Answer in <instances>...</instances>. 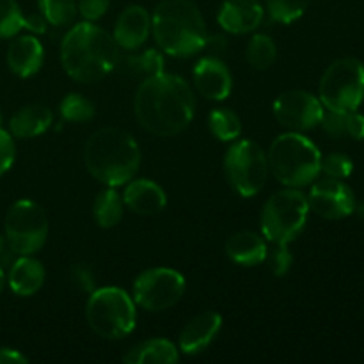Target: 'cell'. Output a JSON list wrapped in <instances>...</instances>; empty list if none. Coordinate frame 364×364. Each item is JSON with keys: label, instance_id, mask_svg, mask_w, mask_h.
Listing matches in <instances>:
<instances>
[{"label": "cell", "instance_id": "10", "mask_svg": "<svg viewBox=\"0 0 364 364\" xmlns=\"http://www.w3.org/2000/svg\"><path fill=\"white\" fill-rule=\"evenodd\" d=\"M48 237V217L34 201L21 199L6 213V240L14 255L31 256L45 245Z\"/></svg>", "mask_w": 364, "mask_h": 364}, {"label": "cell", "instance_id": "7", "mask_svg": "<svg viewBox=\"0 0 364 364\" xmlns=\"http://www.w3.org/2000/svg\"><path fill=\"white\" fill-rule=\"evenodd\" d=\"M308 198L297 188L279 191L262 210V233L272 244H290L299 237L308 220Z\"/></svg>", "mask_w": 364, "mask_h": 364}, {"label": "cell", "instance_id": "26", "mask_svg": "<svg viewBox=\"0 0 364 364\" xmlns=\"http://www.w3.org/2000/svg\"><path fill=\"white\" fill-rule=\"evenodd\" d=\"M245 55H247L249 64L252 68H256V70H269L277 59V46L270 36L256 34L249 41Z\"/></svg>", "mask_w": 364, "mask_h": 364}, {"label": "cell", "instance_id": "8", "mask_svg": "<svg viewBox=\"0 0 364 364\" xmlns=\"http://www.w3.org/2000/svg\"><path fill=\"white\" fill-rule=\"evenodd\" d=\"M320 102L329 110L350 112L364 100V64L354 57L338 59L322 75Z\"/></svg>", "mask_w": 364, "mask_h": 364}, {"label": "cell", "instance_id": "40", "mask_svg": "<svg viewBox=\"0 0 364 364\" xmlns=\"http://www.w3.org/2000/svg\"><path fill=\"white\" fill-rule=\"evenodd\" d=\"M28 359L14 348H0V364H27Z\"/></svg>", "mask_w": 364, "mask_h": 364}, {"label": "cell", "instance_id": "4", "mask_svg": "<svg viewBox=\"0 0 364 364\" xmlns=\"http://www.w3.org/2000/svg\"><path fill=\"white\" fill-rule=\"evenodd\" d=\"M155 41L173 57H191L205 46L206 25L192 0H162L151 18Z\"/></svg>", "mask_w": 364, "mask_h": 364}, {"label": "cell", "instance_id": "34", "mask_svg": "<svg viewBox=\"0 0 364 364\" xmlns=\"http://www.w3.org/2000/svg\"><path fill=\"white\" fill-rule=\"evenodd\" d=\"M347 116L348 112H341V110H323V116L320 124L326 130L327 135L338 139L347 135Z\"/></svg>", "mask_w": 364, "mask_h": 364}, {"label": "cell", "instance_id": "9", "mask_svg": "<svg viewBox=\"0 0 364 364\" xmlns=\"http://www.w3.org/2000/svg\"><path fill=\"white\" fill-rule=\"evenodd\" d=\"M224 171L233 191L242 198L258 194L269 178V159L252 141H238L228 149Z\"/></svg>", "mask_w": 364, "mask_h": 364}, {"label": "cell", "instance_id": "13", "mask_svg": "<svg viewBox=\"0 0 364 364\" xmlns=\"http://www.w3.org/2000/svg\"><path fill=\"white\" fill-rule=\"evenodd\" d=\"M308 205L316 215L327 220L345 219L350 215L355 208L354 192L343 181L327 178L313 185L309 192Z\"/></svg>", "mask_w": 364, "mask_h": 364}, {"label": "cell", "instance_id": "19", "mask_svg": "<svg viewBox=\"0 0 364 364\" xmlns=\"http://www.w3.org/2000/svg\"><path fill=\"white\" fill-rule=\"evenodd\" d=\"M43 45L34 36H20L7 48V66L21 78L32 77L43 66Z\"/></svg>", "mask_w": 364, "mask_h": 364}, {"label": "cell", "instance_id": "3", "mask_svg": "<svg viewBox=\"0 0 364 364\" xmlns=\"http://www.w3.org/2000/svg\"><path fill=\"white\" fill-rule=\"evenodd\" d=\"M84 164L92 178L107 187H119L134 180L141 166L137 142L121 128H102L87 139Z\"/></svg>", "mask_w": 364, "mask_h": 364}, {"label": "cell", "instance_id": "25", "mask_svg": "<svg viewBox=\"0 0 364 364\" xmlns=\"http://www.w3.org/2000/svg\"><path fill=\"white\" fill-rule=\"evenodd\" d=\"M123 198L109 187L107 191H102L95 199V206H92V213H95V220L100 228H110L117 226L123 217Z\"/></svg>", "mask_w": 364, "mask_h": 364}, {"label": "cell", "instance_id": "36", "mask_svg": "<svg viewBox=\"0 0 364 364\" xmlns=\"http://www.w3.org/2000/svg\"><path fill=\"white\" fill-rule=\"evenodd\" d=\"M14 155H16V149H14L13 137L0 128V176L11 169L14 162Z\"/></svg>", "mask_w": 364, "mask_h": 364}, {"label": "cell", "instance_id": "30", "mask_svg": "<svg viewBox=\"0 0 364 364\" xmlns=\"http://www.w3.org/2000/svg\"><path fill=\"white\" fill-rule=\"evenodd\" d=\"M309 0H267V11L272 21L291 23L308 9Z\"/></svg>", "mask_w": 364, "mask_h": 364}, {"label": "cell", "instance_id": "14", "mask_svg": "<svg viewBox=\"0 0 364 364\" xmlns=\"http://www.w3.org/2000/svg\"><path fill=\"white\" fill-rule=\"evenodd\" d=\"M265 9L259 0H224L217 20L231 34H247L262 25Z\"/></svg>", "mask_w": 364, "mask_h": 364}, {"label": "cell", "instance_id": "33", "mask_svg": "<svg viewBox=\"0 0 364 364\" xmlns=\"http://www.w3.org/2000/svg\"><path fill=\"white\" fill-rule=\"evenodd\" d=\"M267 262H269L270 270L276 276H284L290 270L294 256H291L288 244H274L272 247L267 249Z\"/></svg>", "mask_w": 364, "mask_h": 364}, {"label": "cell", "instance_id": "37", "mask_svg": "<svg viewBox=\"0 0 364 364\" xmlns=\"http://www.w3.org/2000/svg\"><path fill=\"white\" fill-rule=\"evenodd\" d=\"M71 277H73V283L77 284V288H80L82 291H95V279H92V274L87 267L77 265L71 272Z\"/></svg>", "mask_w": 364, "mask_h": 364}, {"label": "cell", "instance_id": "20", "mask_svg": "<svg viewBox=\"0 0 364 364\" xmlns=\"http://www.w3.org/2000/svg\"><path fill=\"white\" fill-rule=\"evenodd\" d=\"M226 255L235 263L244 267H255L265 262L267 244L263 237L252 231H238L226 240Z\"/></svg>", "mask_w": 364, "mask_h": 364}, {"label": "cell", "instance_id": "39", "mask_svg": "<svg viewBox=\"0 0 364 364\" xmlns=\"http://www.w3.org/2000/svg\"><path fill=\"white\" fill-rule=\"evenodd\" d=\"M46 23L48 21L45 20L43 14H28V16H23V28H28V31L36 32V34H43L46 31Z\"/></svg>", "mask_w": 364, "mask_h": 364}, {"label": "cell", "instance_id": "16", "mask_svg": "<svg viewBox=\"0 0 364 364\" xmlns=\"http://www.w3.org/2000/svg\"><path fill=\"white\" fill-rule=\"evenodd\" d=\"M223 326V318L215 311H205L201 315L194 316L187 326L181 329L178 338V347L183 354H199L205 350Z\"/></svg>", "mask_w": 364, "mask_h": 364}, {"label": "cell", "instance_id": "32", "mask_svg": "<svg viewBox=\"0 0 364 364\" xmlns=\"http://www.w3.org/2000/svg\"><path fill=\"white\" fill-rule=\"evenodd\" d=\"M352 171H354V164L341 153H331V155L323 156L320 162V173L326 174L327 178H334V180H345L350 176Z\"/></svg>", "mask_w": 364, "mask_h": 364}, {"label": "cell", "instance_id": "41", "mask_svg": "<svg viewBox=\"0 0 364 364\" xmlns=\"http://www.w3.org/2000/svg\"><path fill=\"white\" fill-rule=\"evenodd\" d=\"M205 48H208L210 52L213 53L224 52V48H226V39H224L223 36H212V38H206L203 50Z\"/></svg>", "mask_w": 364, "mask_h": 364}, {"label": "cell", "instance_id": "35", "mask_svg": "<svg viewBox=\"0 0 364 364\" xmlns=\"http://www.w3.org/2000/svg\"><path fill=\"white\" fill-rule=\"evenodd\" d=\"M110 0H77V9L87 21L102 18L109 9Z\"/></svg>", "mask_w": 364, "mask_h": 364}, {"label": "cell", "instance_id": "15", "mask_svg": "<svg viewBox=\"0 0 364 364\" xmlns=\"http://www.w3.org/2000/svg\"><path fill=\"white\" fill-rule=\"evenodd\" d=\"M196 89L205 98L220 102L226 100L231 92V73L226 64L217 57H205L194 68Z\"/></svg>", "mask_w": 364, "mask_h": 364}, {"label": "cell", "instance_id": "29", "mask_svg": "<svg viewBox=\"0 0 364 364\" xmlns=\"http://www.w3.org/2000/svg\"><path fill=\"white\" fill-rule=\"evenodd\" d=\"M59 110L63 119L70 121V123H87L96 114L95 105L78 92H71V95L64 96Z\"/></svg>", "mask_w": 364, "mask_h": 364}, {"label": "cell", "instance_id": "24", "mask_svg": "<svg viewBox=\"0 0 364 364\" xmlns=\"http://www.w3.org/2000/svg\"><path fill=\"white\" fill-rule=\"evenodd\" d=\"M116 68L127 77L146 80V78L164 73V59L156 50L149 48L142 53H134V55H119Z\"/></svg>", "mask_w": 364, "mask_h": 364}, {"label": "cell", "instance_id": "2", "mask_svg": "<svg viewBox=\"0 0 364 364\" xmlns=\"http://www.w3.org/2000/svg\"><path fill=\"white\" fill-rule=\"evenodd\" d=\"M117 59V43L91 21L73 25L60 46L64 71L84 84H91L109 75L116 68Z\"/></svg>", "mask_w": 364, "mask_h": 364}, {"label": "cell", "instance_id": "43", "mask_svg": "<svg viewBox=\"0 0 364 364\" xmlns=\"http://www.w3.org/2000/svg\"><path fill=\"white\" fill-rule=\"evenodd\" d=\"M354 212H358L359 219H363V220H364V201H363V203H359V205L355 206V208H354Z\"/></svg>", "mask_w": 364, "mask_h": 364}, {"label": "cell", "instance_id": "38", "mask_svg": "<svg viewBox=\"0 0 364 364\" xmlns=\"http://www.w3.org/2000/svg\"><path fill=\"white\" fill-rule=\"evenodd\" d=\"M347 135L355 139V141H363L364 139V116L358 114L355 110H350L347 116Z\"/></svg>", "mask_w": 364, "mask_h": 364}, {"label": "cell", "instance_id": "18", "mask_svg": "<svg viewBox=\"0 0 364 364\" xmlns=\"http://www.w3.org/2000/svg\"><path fill=\"white\" fill-rule=\"evenodd\" d=\"M123 201L128 208L139 215H156L166 208V192L151 180H130L124 188Z\"/></svg>", "mask_w": 364, "mask_h": 364}, {"label": "cell", "instance_id": "11", "mask_svg": "<svg viewBox=\"0 0 364 364\" xmlns=\"http://www.w3.org/2000/svg\"><path fill=\"white\" fill-rule=\"evenodd\" d=\"M185 277L166 267L148 269L134 283V301L148 311H166L181 301Z\"/></svg>", "mask_w": 364, "mask_h": 364}, {"label": "cell", "instance_id": "12", "mask_svg": "<svg viewBox=\"0 0 364 364\" xmlns=\"http://www.w3.org/2000/svg\"><path fill=\"white\" fill-rule=\"evenodd\" d=\"M274 116L288 130L306 132L320 124L323 105L311 92L294 89L277 96L274 102Z\"/></svg>", "mask_w": 364, "mask_h": 364}, {"label": "cell", "instance_id": "6", "mask_svg": "<svg viewBox=\"0 0 364 364\" xmlns=\"http://www.w3.org/2000/svg\"><path fill=\"white\" fill-rule=\"evenodd\" d=\"M87 323L105 340H121L135 329V302L116 287L91 291L85 308Z\"/></svg>", "mask_w": 364, "mask_h": 364}, {"label": "cell", "instance_id": "44", "mask_svg": "<svg viewBox=\"0 0 364 364\" xmlns=\"http://www.w3.org/2000/svg\"><path fill=\"white\" fill-rule=\"evenodd\" d=\"M4 284H6V274H4V269L0 267V294L4 290Z\"/></svg>", "mask_w": 364, "mask_h": 364}, {"label": "cell", "instance_id": "21", "mask_svg": "<svg viewBox=\"0 0 364 364\" xmlns=\"http://www.w3.org/2000/svg\"><path fill=\"white\" fill-rule=\"evenodd\" d=\"M9 287L20 297H31L41 290L45 283V269L38 259L31 256H21L9 269Z\"/></svg>", "mask_w": 364, "mask_h": 364}, {"label": "cell", "instance_id": "27", "mask_svg": "<svg viewBox=\"0 0 364 364\" xmlns=\"http://www.w3.org/2000/svg\"><path fill=\"white\" fill-rule=\"evenodd\" d=\"M210 132L215 135L219 141L228 142L238 139L242 132L240 117L230 109H215L208 117Z\"/></svg>", "mask_w": 364, "mask_h": 364}, {"label": "cell", "instance_id": "5", "mask_svg": "<svg viewBox=\"0 0 364 364\" xmlns=\"http://www.w3.org/2000/svg\"><path fill=\"white\" fill-rule=\"evenodd\" d=\"M269 169L277 181L291 188L306 187L320 174L318 148L299 132L283 134L270 144Z\"/></svg>", "mask_w": 364, "mask_h": 364}, {"label": "cell", "instance_id": "31", "mask_svg": "<svg viewBox=\"0 0 364 364\" xmlns=\"http://www.w3.org/2000/svg\"><path fill=\"white\" fill-rule=\"evenodd\" d=\"M23 28V14L16 0H0V38L16 36Z\"/></svg>", "mask_w": 364, "mask_h": 364}, {"label": "cell", "instance_id": "22", "mask_svg": "<svg viewBox=\"0 0 364 364\" xmlns=\"http://www.w3.org/2000/svg\"><path fill=\"white\" fill-rule=\"evenodd\" d=\"M52 110L39 103L25 105L11 117L9 128L11 134L18 139H32L45 134L52 124Z\"/></svg>", "mask_w": 364, "mask_h": 364}, {"label": "cell", "instance_id": "23", "mask_svg": "<svg viewBox=\"0 0 364 364\" xmlns=\"http://www.w3.org/2000/svg\"><path fill=\"white\" fill-rule=\"evenodd\" d=\"M178 348L171 341L155 338L142 341L128 350L123 361L127 364H174L178 363Z\"/></svg>", "mask_w": 364, "mask_h": 364}, {"label": "cell", "instance_id": "28", "mask_svg": "<svg viewBox=\"0 0 364 364\" xmlns=\"http://www.w3.org/2000/svg\"><path fill=\"white\" fill-rule=\"evenodd\" d=\"M39 9L45 20L55 27L73 23L77 16V0H39Z\"/></svg>", "mask_w": 364, "mask_h": 364}, {"label": "cell", "instance_id": "1", "mask_svg": "<svg viewBox=\"0 0 364 364\" xmlns=\"http://www.w3.org/2000/svg\"><path fill=\"white\" fill-rule=\"evenodd\" d=\"M134 109L144 130L159 137H171L191 124L196 98L183 78L160 73L141 82L135 92Z\"/></svg>", "mask_w": 364, "mask_h": 364}, {"label": "cell", "instance_id": "42", "mask_svg": "<svg viewBox=\"0 0 364 364\" xmlns=\"http://www.w3.org/2000/svg\"><path fill=\"white\" fill-rule=\"evenodd\" d=\"M13 249L9 247V244H7V240L4 237H0V267H6L11 263V258H13Z\"/></svg>", "mask_w": 364, "mask_h": 364}, {"label": "cell", "instance_id": "17", "mask_svg": "<svg viewBox=\"0 0 364 364\" xmlns=\"http://www.w3.org/2000/svg\"><path fill=\"white\" fill-rule=\"evenodd\" d=\"M151 31V16L141 6H130L119 14L114 27V41L119 48L135 50L148 39Z\"/></svg>", "mask_w": 364, "mask_h": 364}]
</instances>
